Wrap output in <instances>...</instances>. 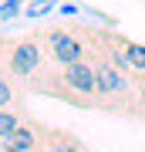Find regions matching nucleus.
Segmentation results:
<instances>
[{
	"label": "nucleus",
	"mask_w": 145,
	"mask_h": 152,
	"mask_svg": "<svg viewBox=\"0 0 145 152\" xmlns=\"http://www.w3.org/2000/svg\"><path fill=\"white\" fill-rule=\"evenodd\" d=\"M41 41H44V51H47V61L58 68L88 61V48H85V41H81V34L74 27H44Z\"/></svg>",
	"instance_id": "7ed1b4c3"
},
{
	"label": "nucleus",
	"mask_w": 145,
	"mask_h": 152,
	"mask_svg": "<svg viewBox=\"0 0 145 152\" xmlns=\"http://www.w3.org/2000/svg\"><path fill=\"white\" fill-rule=\"evenodd\" d=\"M138 118H145V75H138Z\"/></svg>",
	"instance_id": "423d86ee"
},
{
	"label": "nucleus",
	"mask_w": 145,
	"mask_h": 152,
	"mask_svg": "<svg viewBox=\"0 0 145 152\" xmlns=\"http://www.w3.org/2000/svg\"><path fill=\"white\" fill-rule=\"evenodd\" d=\"M27 118H31L27 108H0V139H7L10 132H17Z\"/></svg>",
	"instance_id": "39448f33"
},
{
	"label": "nucleus",
	"mask_w": 145,
	"mask_h": 152,
	"mask_svg": "<svg viewBox=\"0 0 145 152\" xmlns=\"http://www.w3.org/2000/svg\"><path fill=\"white\" fill-rule=\"evenodd\" d=\"M17 7H20V0H7V4L0 7V20H4V17H10V14H17Z\"/></svg>",
	"instance_id": "0eeeda50"
},
{
	"label": "nucleus",
	"mask_w": 145,
	"mask_h": 152,
	"mask_svg": "<svg viewBox=\"0 0 145 152\" xmlns=\"http://www.w3.org/2000/svg\"><path fill=\"white\" fill-rule=\"evenodd\" d=\"M41 152H91V149H88L74 132L44 125V145H41Z\"/></svg>",
	"instance_id": "20e7f679"
},
{
	"label": "nucleus",
	"mask_w": 145,
	"mask_h": 152,
	"mask_svg": "<svg viewBox=\"0 0 145 152\" xmlns=\"http://www.w3.org/2000/svg\"><path fill=\"white\" fill-rule=\"evenodd\" d=\"M81 41H85V48H88V61L95 64V78H98V102H95V108L111 112V115H125V118H138V78L125 75L118 64H111V58H108L95 41H88L85 34H81Z\"/></svg>",
	"instance_id": "f257e3e1"
},
{
	"label": "nucleus",
	"mask_w": 145,
	"mask_h": 152,
	"mask_svg": "<svg viewBox=\"0 0 145 152\" xmlns=\"http://www.w3.org/2000/svg\"><path fill=\"white\" fill-rule=\"evenodd\" d=\"M27 91L68 102V105H74V108H95V102H98L95 64L91 61H78V64H68V68L47 64L31 85H27Z\"/></svg>",
	"instance_id": "f03ea898"
}]
</instances>
